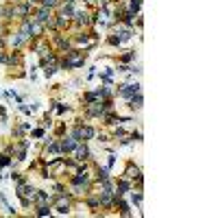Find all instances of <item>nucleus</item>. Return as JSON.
<instances>
[{
	"instance_id": "obj_1",
	"label": "nucleus",
	"mask_w": 218,
	"mask_h": 218,
	"mask_svg": "<svg viewBox=\"0 0 218 218\" xmlns=\"http://www.w3.org/2000/svg\"><path fill=\"white\" fill-rule=\"evenodd\" d=\"M85 155H87V148L85 146H76V159H85Z\"/></svg>"
},
{
	"instance_id": "obj_3",
	"label": "nucleus",
	"mask_w": 218,
	"mask_h": 218,
	"mask_svg": "<svg viewBox=\"0 0 218 218\" xmlns=\"http://www.w3.org/2000/svg\"><path fill=\"white\" fill-rule=\"evenodd\" d=\"M57 0H44V7H55Z\"/></svg>"
},
{
	"instance_id": "obj_2",
	"label": "nucleus",
	"mask_w": 218,
	"mask_h": 218,
	"mask_svg": "<svg viewBox=\"0 0 218 218\" xmlns=\"http://www.w3.org/2000/svg\"><path fill=\"white\" fill-rule=\"evenodd\" d=\"M74 146H76V144H74V142H72V140H66V142H63V144H61V151H72V148H74Z\"/></svg>"
},
{
	"instance_id": "obj_4",
	"label": "nucleus",
	"mask_w": 218,
	"mask_h": 218,
	"mask_svg": "<svg viewBox=\"0 0 218 218\" xmlns=\"http://www.w3.org/2000/svg\"><path fill=\"white\" fill-rule=\"evenodd\" d=\"M140 102H142V98H140V96H135V98H133V107H140Z\"/></svg>"
}]
</instances>
